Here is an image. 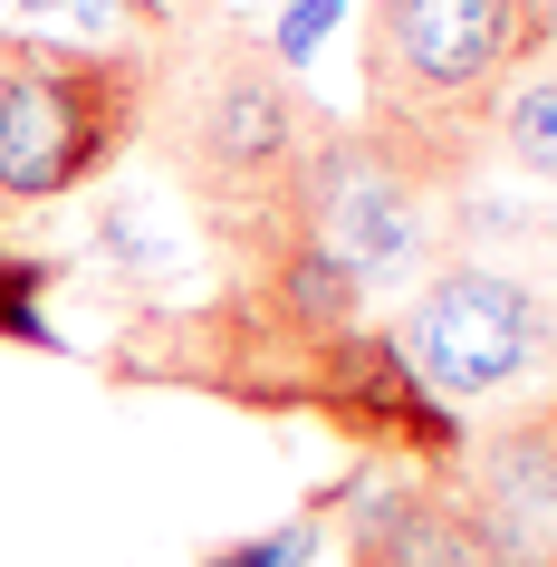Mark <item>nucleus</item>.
Here are the masks:
<instances>
[{
    "label": "nucleus",
    "mask_w": 557,
    "mask_h": 567,
    "mask_svg": "<svg viewBox=\"0 0 557 567\" xmlns=\"http://www.w3.org/2000/svg\"><path fill=\"white\" fill-rule=\"evenodd\" d=\"M327 125L337 116L308 96V78H298L260 30H240L231 10H221L212 30L154 49L145 145H154L174 203L193 212V231L212 240L221 269L260 260L269 240L289 231L298 183L318 164Z\"/></svg>",
    "instance_id": "obj_1"
},
{
    "label": "nucleus",
    "mask_w": 557,
    "mask_h": 567,
    "mask_svg": "<svg viewBox=\"0 0 557 567\" xmlns=\"http://www.w3.org/2000/svg\"><path fill=\"white\" fill-rule=\"evenodd\" d=\"M557 49V0H365V135L433 203H462L491 164L499 96Z\"/></svg>",
    "instance_id": "obj_2"
},
{
    "label": "nucleus",
    "mask_w": 557,
    "mask_h": 567,
    "mask_svg": "<svg viewBox=\"0 0 557 567\" xmlns=\"http://www.w3.org/2000/svg\"><path fill=\"white\" fill-rule=\"evenodd\" d=\"M375 308L355 299L337 269H318L298 240H269L260 260L221 269V289L193 308H145L106 347V385H174L212 394L240 414H308L327 337L365 328Z\"/></svg>",
    "instance_id": "obj_3"
},
{
    "label": "nucleus",
    "mask_w": 557,
    "mask_h": 567,
    "mask_svg": "<svg viewBox=\"0 0 557 567\" xmlns=\"http://www.w3.org/2000/svg\"><path fill=\"white\" fill-rule=\"evenodd\" d=\"M154 39H39L0 30V221L78 203L145 145Z\"/></svg>",
    "instance_id": "obj_4"
},
{
    "label": "nucleus",
    "mask_w": 557,
    "mask_h": 567,
    "mask_svg": "<svg viewBox=\"0 0 557 567\" xmlns=\"http://www.w3.org/2000/svg\"><path fill=\"white\" fill-rule=\"evenodd\" d=\"M394 347L423 375L433 404H499V394L557 385V299L519 269L462 260L442 250L423 279H413L404 318H394Z\"/></svg>",
    "instance_id": "obj_5"
},
{
    "label": "nucleus",
    "mask_w": 557,
    "mask_h": 567,
    "mask_svg": "<svg viewBox=\"0 0 557 567\" xmlns=\"http://www.w3.org/2000/svg\"><path fill=\"white\" fill-rule=\"evenodd\" d=\"M308 423H327L337 443H355L384 472H462V452H471L462 414L423 394V375L404 365L394 328H375V318L327 337L318 375H308Z\"/></svg>",
    "instance_id": "obj_6"
},
{
    "label": "nucleus",
    "mask_w": 557,
    "mask_h": 567,
    "mask_svg": "<svg viewBox=\"0 0 557 567\" xmlns=\"http://www.w3.org/2000/svg\"><path fill=\"white\" fill-rule=\"evenodd\" d=\"M347 501V567H548V538L509 529L452 472H365Z\"/></svg>",
    "instance_id": "obj_7"
},
{
    "label": "nucleus",
    "mask_w": 557,
    "mask_h": 567,
    "mask_svg": "<svg viewBox=\"0 0 557 567\" xmlns=\"http://www.w3.org/2000/svg\"><path fill=\"white\" fill-rule=\"evenodd\" d=\"M452 481H462L481 509H499L509 529L557 538V385L519 394L499 423H481Z\"/></svg>",
    "instance_id": "obj_8"
},
{
    "label": "nucleus",
    "mask_w": 557,
    "mask_h": 567,
    "mask_svg": "<svg viewBox=\"0 0 557 567\" xmlns=\"http://www.w3.org/2000/svg\"><path fill=\"white\" fill-rule=\"evenodd\" d=\"M491 154H509L519 174L557 183V49L528 68L519 87L499 96V125H491Z\"/></svg>",
    "instance_id": "obj_9"
},
{
    "label": "nucleus",
    "mask_w": 557,
    "mask_h": 567,
    "mask_svg": "<svg viewBox=\"0 0 557 567\" xmlns=\"http://www.w3.org/2000/svg\"><path fill=\"white\" fill-rule=\"evenodd\" d=\"M49 289H59V260H30V250L0 240V347H39V357H59Z\"/></svg>",
    "instance_id": "obj_10"
},
{
    "label": "nucleus",
    "mask_w": 557,
    "mask_h": 567,
    "mask_svg": "<svg viewBox=\"0 0 557 567\" xmlns=\"http://www.w3.org/2000/svg\"><path fill=\"white\" fill-rule=\"evenodd\" d=\"M203 567H318V509H298L260 538H221V548H203Z\"/></svg>",
    "instance_id": "obj_11"
},
{
    "label": "nucleus",
    "mask_w": 557,
    "mask_h": 567,
    "mask_svg": "<svg viewBox=\"0 0 557 567\" xmlns=\"http://www.w3.org/2000/svg\"><path fill=\"white\" fill-rule=\"evenodd\" d=\"M125 10H135V20L154 30V49H164V39H193V30H212V20H221L231 0H125Z\"/></svg>",
    "instance_id": "obj_12"
},
{
    "label": "nucleus",
    "mask_w": 557,
    "mask_h": 567,
    "mask_svg": "<svg viewBox=\"0 0 557 567\" xmlns=\"http://www.w3.org/2000/svg\"><path fill=\"white\" fill-rule=\"evenodd\" d=\"M39 10H87V20H106V0H39Z\"/></svg>",
    "instance_id": "obj_13"
}]
</instances>
